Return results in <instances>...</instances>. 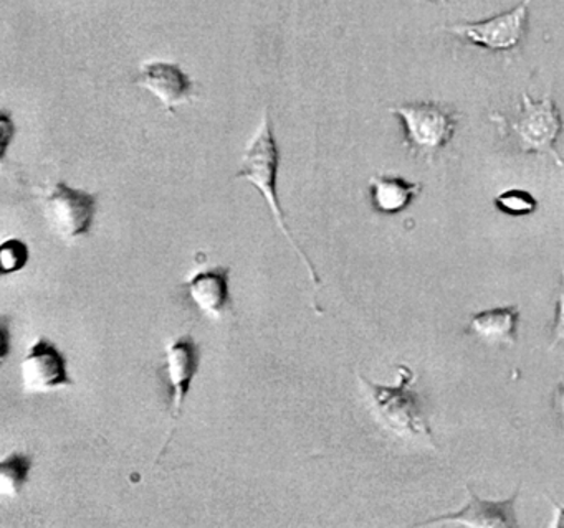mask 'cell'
Returning a JSON list of instances; mask_svg holds the SVG:
<instances>
[{
	"label": "cell",
	"mask_w": 564,
	"mask_h": 528,
	"mask_svg": "<svg viewBox=\"0 0 564 528\" xmlns=\"http://www.w3.org/2000/svg\"><path fill=\"white\" fill-rule=\"evenodd\" d=\"M97 208V194L70 187L65 182L54 185L44 204L48 227L64 241L87 237L94 227Z\"/></svg>",
	"instance_id": "6"
},
{
	"label": "cell",
	"mask_w": 564,
	"mask_h": 528,
	"mask_svg": "<svg viewBox=\"0 0 564 528\" xmlns=\"http://www.w3.org/2000/svg\"><path fill=\"white\" fill-rule=\"evenodd\" d=\"M279 165L280 148L276 145L275 138H273L272 122H270L269 111L265 109L256 134L252 135L246 151H243L242 165H240L239 172H237V178H246L265 198L276 227L280 228L286 241L292 244L302 263L305 264L306 271H308L310 277H312V283L318 286L319 277L316 274L315 266H313L310 257L303 253L293 234L290 233L289 224H286L285 220V211H283L279 195H276Z\"/></svg>",
	"instance_id": "1"
},
{
	"label": "cell",
	"mask_w": 564,
	"mask_h": 528,
	"mask_svg": "<svg viewBox=\"0 0 564 528\" xmlns=\"http://www.w3.org/2000/svg\"><path fill=\"white\" fill-rule=\"evenodd\" d=\"M389 112L401 119L404 142L411 154L424 158L429 164L457 131V112L437 102H404L392 106Z\"/></svg>",
	"instance_id": "4"
},
{
	"label": "cell",
	"mask_w": 564,
	"mask_h": 528,
	"mask_svg": "<svg viewBox=\"0 0 564 528\" xmlns=\"http://www.w3.org/2000/svg\"><path fill=\"white\" fill-rule=\"evenodd\" d=\"M520 323V307L501 306L474 314L468 330L490 345H514Z\"/></svg>",
	"instance_id": "12"
},
{
	"label": "cell",
	"mask_w": 564,
	"mask_h": 528,
	"mask_svg": "<svg viewBox=\"0 0 564 528\" xmlns=\"http://www.w3.org/2000/svg\"><path fill=\"white\" fill-rule=\"evenodd\" d=\"M431 2L438 3V6H448V0H431Z\"/></svg>",
	"instance_id": "20"
},
{
	"label": "cell",
	"mask_w": 564,
	"mask_h": 528,
	"mask_svg": "<svg viewBox=\"0 0 564 528\" xmlns=\"http://www.w3.org/2000/svg\"><path fill=\"white\" fill-rule=\"evenodd\" d=\"M21 378L24 392L31 395L74 385L68 373L67 356L47 337H39L25 353L21 363Z\"/></svg>",
	"instance_id": "7"
},
{
	"label": "cell",
	"mask_w": 564,
	"mask_h": 528,
	"mask_svg": "<svg viewBox=\"0 0 564 528\" xmlns=\"http://www.w3.org/2000/svg\"><path fill=\"white\" fill-rule=\"evenodd\" d=\"M564 342V267L561 270V286L557 289L556 309H554L553 329H551L550 350Z\"/></svg>",
	"instance_id": "17"
},
{
	"label": "cell",
	"mask_w": 564,
	"mask_h": 528,
	"mask_svg": "<svg viewBox=\"0 0 564 528\" xmlns=\"http://www.w3.org/2000/svg\"><path fill=\"white\" fill-rule=\"evenodd\" d=\"M31 250H29L25 241L19 238H9L0 246V267H2V276L19 273L28 266Z\"/></svg>",
	"instance_id": "16"
},
{
	"label": "cell",
	"mask_w": 564,
	"mask_h": 528,
	"mask_svg": "<svg viewBox=\"0 0 564 528\" xmlns=\"http://www.w3.org/2000/svg\"><path fill=\"white\" fill-rule=\"evenodd\" d=\"M186 290L200 314L217 319L230 307V270L214 266L199 271L186 280Z\"/></svg>",
	"instance_id": "11"
},
{
	"label": "cell",
	"mask_w": 564,
	"mask_h": 528,
	"mask_svg": "<svg viewBox=\"0 0 564 528\" xmlns=\"http://www.w3.org/2000/svg\"><path fill=\"white\" fill-rule=\"evenodd\" d=\"M553 408L556 411L557 419L564 428V375L557 383L556 392H554Z\"/></svg>",
	"instance_id": "18"
},
{
	"label": "cell",
	"mask_w": 564,
	"mask_h": 528,
	"mask_svg": "<svg viewBox=\"0 0 564 528\" xmlns=\"http://www.w3.org/2000/svg\"><path fill=\"white\" fill-rule=\"evenodd\" d=\"M490 121L507 135L523 154L547 155L557 167L564 161L556 151L557 138L563 131V119L554 105L550 89L540 101H533L528 92L521 95V108L514 118L491 112Z\"/></svg>",
	"instance_id": "2"
},
{
	"label": "cell",
	"mask_w": 564,
	"mask_h": 528,
	"mask_svg": "<svg viewBox=\"0 0 564 528\" xmlns=\"http://www.w3.org/2000/svg\"><path fill=\"white\" fill-rule=\"evenodd\" d=\"M520 488L505 501H481L468 488V502L462 510L454 514L441 515L432 520L422 521L419 527H435V525H462V527L478 528H517V505Z\"/></svg>",
	"instance_id": "9"
},
{
	"label": "cell",
	"mask_w": 564,
	"mask_h": 528,
	"mask_svg": "<svg viewBox=\"0 0 564 528\" xmlns=\"http://www.w3.org/2000/svg\"><path fill=\"white\" fill-rule=\"evenodd\" d=\"M199 346L189 333L177 337L166 346L164 373H166L167 388H170L171 422L180 419L184 402L199 372Z\"/></svg>",
	"instance_id": "8"
},
{
	"label": "cell",
	"mask_w": 564,
	"mask_h": 528,
	"mask_svg": "<svg viewBox=\"0 0 564 528\" xmlns=\"http://www.w3.org/2000/svg\"><path fill=\"white\" fill-rule=\"evenodd\" d=\"M422 184L405 180L401 175H375L369 180L372 208L381 215H398L419 197Z\"/></svg>",
	"instance_id": "13"
},
{
	"label": "cell",
	"mask_w": 564,
	"mask_h": 528,
	"mask_svg": "<svg viewBox=\"0 0 564 528\" xmlns=\"http://www.w3.org/2000/svg\"><path fill=\"white\" fill-rule=\"evenodd\" d=\"M494 205L500 213L510 215V217H528L540 207L533 194L523 188H510V190L501 191L494 198Z\"/></svg>",
	"instance_id": "15"
},
{
	"label": "cell",
	"mask_w": 564,
	"mask_h": 528,
	"mask_svg": "<svg viewBox=\"0 0 564 528\" xmlns=\"http://www.w3.org/2000/svg\"><path fill=\"white\" fill-rule=\"evenodd\" d=\"M554 507V520L551 521V527L553 528H564V507L557 505L556 502H553Z\"/></svg>",
	"instance_id": "19"
},
{
	"label": "cell",
	"mask_w": 564,
	"mask_h": 528,
	"mask_svg": "<svg viewBox=\"0 0 564 528\" xmlns=\"http://www.w3.org/2000/svg\"><path fill=\"white\" fill-rule=\"evenodd\" d=\"M398 375L399 382L394 386L379 385V383L369 382L365 376H359V380L368 389L378 421L388 431L402 439L427 441L431 444V428L422 413L419 395L412 389L414 372L408 365H399Z\"/></svg>",
	"instance_id": "3"
},
{
	"label": "cell",
	"mask_w": 564,
	"mask_h": 528,
	"mask_svg": "<svg viewBox=\"0 0 564 528\" xmlns=\"http://www.w3.org/2000/svg\"><path fill=\"white\" fill-rule=\"evenodd\" d=\"M137 85L148 89L167 112H174L177 106L187 105L193 98V79L177 63H144Z\"/></svg>",
	"instance_id": "10"
},
{
	"label": "cell",
	"mask_w": 564,
	"mask_h": 528,
	"mask_svg": "<svg viewBox=\"0 0 564 528\" xmlns=\"http://www.w3.org/2000/svg\"><path fill=\"white\" fill-rule=\"evenodd\" d=\"M533 0H521L514 9L498 13L480 22L454 23L438 26L441 32L457 36L488 52L510 53L517 50L527 35L528 16Z\"/></svg>",
	"instance_id": "5"
},
{
	"label": "cell",
	"mask_w": 564,
	"mask_h": 528,
	"mask_svg": "<svg viewBox=\"0 0 564 528\" xmlns=\"http://www.w3.org/2000/svg\"><path fill=\"white\" fill-rule=\"evenodd\" d=\"M34 459L28 452L15 451L0 462V495L14 498L28 484Z\"/></svg>",
	"instance_id": "14"
}]
</instances>
